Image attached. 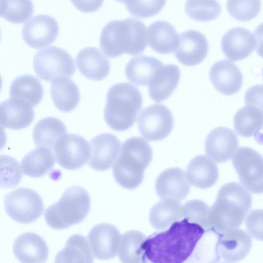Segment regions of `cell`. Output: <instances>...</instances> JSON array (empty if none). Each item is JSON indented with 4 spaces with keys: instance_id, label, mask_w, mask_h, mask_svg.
I'll list each match as a JSON object with an SVG mask.
<instances>
[{
    "instance_id": "obj_3",
    "label": "cell",
    "mask_w": 263,
    "mask_h": 263,
    "mask_svg": "<svg viewBox=\"0 0 263 263\" xmlns=\"http://www.w3.org/2000/svg\"><path fill=\"white\" fill-rule=\"evenodd\" d=\"M100 45L104 53L111 58L124 53L140 54L147 46L146 27L140 20L132 17L110 21L101 31Z\"/></svg>"
},
{
    "instance_id": "obj_19",
    "label": "cell",
    "mask_w": 263,
    "mask_h": 263,
    "mask_svg": "<svg viewBox=\"0 0 263 263\" xmlns=\"http://www.w3.org/2000/svg\"><path fill=\"white\" fill-rule=\"evenodd\" d=\"M252 240L246 231L234 229L220 235L217 243V251L227 262H237L243 259L249 253Z\"/></svg>"
},
{
    "instance_id": "obj_47",
    "label": "cell",
    "mask_w": 263,
    "mask_h": 263,
    "mask_svg": "<svg viewBox=\"0 0 263 263\" xmlns=\"http://www.w3.org/2000/svg\"><path fill=\"white\" fill-rule=\"evenodd\" d=\"M0 40H1V30H0Z\"/></svg>"
},
{
    "instance_id": "obj_46",
    "label": "cell",
    "mask_w": 263,
    "mask_h": 263,
    "mask_svg": "<svg viewBox=\"0 0 263 263\" xmlns=\"http://www.w3.org/2000/svg\"><path fill=\"white\" fill-rule=\"evenodd\" d=\"M2 87V79L0 75V91L1 90Z\"/></svg>"
},
{
    "instance_id": "obj_26",
    "label": "cell",
    "mask_w": 263,
    "mask_h": 263,
    "mask_svg": "<svg viewBox=\"0 0 263 263\" xmlns=\"http://www.w3.org/2000/svg\"><path fill=\"white\" fill-rule=\"evenodd\" d=\"M149 46L161 54H169L177 49L179 36L175 27L165 21H157L151 24L147 31Z\"/></svg>"
},
{
    "instance_id": "obj_34",
    "label": "cell",
    "mask_w": 263,
    "mask_h": 263,
    "mask_svg": "<svg viewBox=\"0 0 263 263\" xmlns=\"http://www.w3.org/2000/svg\"><path fill=\"white\" fill-rule=\"evenodd\" d=\"M55 261L92 262L93 254L86 238L79 234L71 236L67 240L65 248L57 254Z\"/></svg>"
},
{
    "instance_id": "obj_13",
    "label": "cell",
    "mask_w": 263,
    "mask_h": 263,
    "mask_svg": "<svg viewBox=\"0 0 263 263\" xmlns=\"http://www.w3.org/2000/svg\"><path fill=\"white\" fill-rule=\"evenodd\" d=\"M57 21L48 15L35 16L25 23L22 30L26 43L34 49H40L51 44L59 33Z\"/></svg>"
},
{
    "instance_id": "obj_8",
    "label": "cell",
    "mask_w": 263,
    "mask_h": 263,
    "mask_svg": "<svg viewBox=\"0 0 263 263\" xmlns=\"http://www.w3.org/2000/svg\"><path fill=\"white\" fill-rule=\"evenodd\" d=\"M4 204L7 214L13 220L22 223L35 221L44 211L41 197L28 188H19L6 195Z\"/></svg>"
},
{
    "instance_id": "obj_7",
    "label": "cell",
    "mask_w": 263,
    "mask_h": 263,
    "mask_svg": "<svg viewBox=\"0 0 263 263\" xmlns=\"http://www.w3.org/2000/svg\"><path fill=\"white\" fill-rule=\"evenodd\" d=\"M33 68L39 78L48 82L70 78L76 71L74 62L70 54L54 46L44 48L35 53Z\"/></svg>"
},
{
    "instance_id": "obj_9",
    "label": "cell",
    "mask_w": 263,
    "mask_h": 263,
    "mask_svg": "<svg viewBox=\"0 0 263 263\" xmlns=\"http://www.w3.org/2000/svg\"><path fill=\"white\" fill-rule=\"evenodd\" d=\"M261 86L250 88L245 96L246 105L234 117L236 132L243 137H256L262 126Z\"/></svg>"
},
{
    "instance_id": "obj_23",
    "label": "cell",
    "mask_w": 263,
    "mask_h": 263,
    "mask_svg": "<svg viewBox=\"0 0 263 263\" xmlns=\"http://www.w3.org/2000/svg\"><path fill=\"white\" fill-rule=\"evenodd\" d=\"M32 106L16 99L10 98L0 103V123L13 130L24 129L34 119Z\"/></svg>"
},
{
    "instance_id": "obj_44",
    "label": "cell",
    "mask_w": 263,
    "mask_h": 263,
    "mask_svg": "<svg viewBox=\"0 0 263 263\" xmlns=\"http://www.w3.org/2000/svg\"><path fill=\"white\" fill-rule=\"evenodd\" d=\"M7 135L5 127L0 123V151L3 149L7 143Z\"/></svg>"
},
{
    "instance_id": "obj_22",
    "label": "cell",
    "mask_w": 263,
    "mask_h": 263,
    "mask_svg": "<svg viewBox=\"0 0 263 263\" xmlns=\"http://www.w3.org/2000/svg\"><path fill=\"white\" fill-rule=\"evenodd\" d=\"M13 251L15 257L22 262H45L49 253L44 239L32 232L20 235L13 243Z\"/></svg>"
},
{
    "instance_id": "obj_31",
    "label": "cell",
    "mask_w": 263,
    "mask_h": 263,
    "mask_svg": "<svg viewBox=\"0 0 263 263\" xmlns=\"http://www.w3.org/2000/svg\"><path fill=\"white\" fill-rule=\"evenodd\" d=\"M55 164V158L51 149L40 146L26 154L21 161L24 174L37 178L45 175Z\"/></svg>"
},
{
    "instance_id": "obj_36",
    "label": "cell",
    "mask_w": 263,
    "mask_h": 263,
    "mask_svg": "<svg viewBox=\"0 0 263 263\" xmlns=\"http://www.w3.org/2000/svg\"><path fill=\"white\" fill-rule=\"evenodd\" d=\"M185 10L189 17L194 20L209 22L219 16L221 8L216 0H187Z\"/></svg>"
},
{
    "instance_id": "obj_27",
    "label": "cell",
    "mask_w": 263,
    "mask_h": 263,
    "mask_svg": "<svg viewBox=\"0 0 263 263\" xmlns=\"http://www.w3.org/2000/svg\"><path fill=\"white\" fill-rule=\"evenodd\" d=\"M218 174L217 166L211 159L204 155H198L189 163L186 176L192 185L207 189L216 183Z\"/></svg>"
},
{
    "instance_id": "obj_29",
    "label": "cell",
    "mask_w": 263,
    "mask_h": 263,
    "mask_svg": "<svg viewBox=\"0 0 263 263\" xmlns=\"http://www.w3.org/2000/svg\"><path fill=\"white\" fill-rule=\"evenodd\" d=\"M163 63L156 58L140 55L127 63L125 73L130 82L138 86H148L152 78Z\"/></svg>"
},
{
    "instance_id": "obj_16",
    "label": "cell",
    "mask_w": 263,
    "mask_h": 263,
    "mask_svg": "<svg viewBox=\"0 0 263 263\" xmlns=\"http://www.w3.org/2000/svg\"><path fill=\"white\" fill-rule=\"evenodd\" d=\"M239 145L235 133L226 127L212 130L206 136L204 147L206 155L217 163L229 160Z\"/></svg>"
},
{
    "instance_id": "obj_32",
    "label": "cell",
    "mask_w": 263,
    "mask_h": 263,
    "mask_svg": "<svg viewBox=\"0 0 263 263\" xmlns=\"http://www.w3.org/2000/svg\"><path fill=\"white\" fill-rule=\"evenodd\" d=\"M66 133V127L60 120L46 117L35 124L32 136L36 145L53 148L58 140Z\"/></svg>"
},
{
    "instance_id": "obj_5",
    "label": "cell",
    "mask_w": 263,
    "mask_h": 263,
    "mask_svg": "<svg viewBox=\"0 0 263 263\" xmlns=\"http://www.w3.org/2000/svg\"><path fill=\"white\" fill-rule=\"evenodd\" d=\"M143 103L139 89L128 83H119L108 90L104 110V119L112 129L123 132L135 123Z\"/></svg>"
},
{
    "instance_id": "obj_39",
    "label": "cell",
    "mask_w": 263,
    "mask_h": 263,
    "mask_svg": "<svg viewBox=\"0 0 263 263\" xmlns=\"http://www.w3.org/2000/svg\"><path fill=\"white\" fill-rule=\"evenodd\" d=\"M124 4L132 15L146 18L158 14L164 7L166 0H116Z\"/></svg>"
},
{
    "instance_id": "obj_17",
    "label": "cell",
    "mask_w": 263,
    "mask_h": 263,
    "mask_svg": "<svg viewBox=\"0 0 263 263\" xmlns=\"http://www.w3.org/2000/svg\"><path fill=\"white\" fill-rule=\"evenodd\" d=\"M89 165L97 171H105L117 159L121 143L114 135L105 133L97 135L90 142Z\"/></svg>"
},
{
    "instance_id": "obj_30",
    "label": "cell",
    "mask_w": 263,
    "mask_h": 263,
    "mask_svg": "<svg viewBox=\"0 0 263 263\" xmlns=\"http://www.w3.org/2000/svg\"><path fill=\"white\" fill-rule=\"evenodd\" d=\"M50 95L55 107L65 112L75 109L80 99L78 86L68 78H61L52 82Z\"/></svg>"
},
{
    "instance_id": "obj_45",
    "label": "cell",
    "mask_w": 263,
    "mask_h": 263,
    "mask_svg": "<svg viewBox=\"0 0 263 263\" xmlns=\"http://www.w3.org/2000/svg\"><path fill=\"white\" fill-rule=\"evenodd\" d=\"M6 8V0H0V17L3 16Z\"/></svg>"
},
{
    "instance_id": "obj_4",
    "label": "cell",
    "mask_w": 263,
    "mask_h": 263,
    "mask_svg": "<svg viewBox=\"0 0 263 263\" xmlns=\"http://www.w3.org/2000/svg\"><path fill=\"white\" fill-rule=\"evenodd\" d=\"M153 157L148 143L141 137H131L122 144L113 163L112 173L116 182L127 189H134L142 182L145 170Z\"/></svg>"
},
{
    "instance_id": "obj_28",
    "label": "cell",
    "mask_w": 263,
    "mask_h": 263,
    "mask_svg": "<svg viewBox=\"0 0 263 263\" xmlns=\"http://www.w3.org/2000/svg\"><path fill=\"white\" fill-rule=\"evenodd\" d=\"M10 98L24 102L33 107L42 100L44 93L40 80L31 74H24L15 78L10 87Z\"/></svg>"
},
{
    "instance_id": "obj_37",
    "label": "cell",
    "mask_w": 263,
    "mask_h": 263,
    "mask_svg": "<svg viewBox=\"0 0 263 263\" xmlns=\"http://www.w3.org/2000/svg\"><path fill=\"white\" fill-rule=\"evenodd\" d=\"M260 0H228L227 9L235 19L247 22L256 17L260 11Z\"/></svg>"
},
{
    "instance_id": "obj_18",
    "label": "cell",
    "mask_w": 263,
    "mask_h": 263,
    "mask_svg": "<svg viewBox=\"0 0 263 263\" xmlns=\"http://www.w3.org/2000/svg\"><path fill=\"white\" fill-rule=\"evenodd\" d=\"M257 44L256 35L242 27L229 30L223 35L221 43L225 56L234 61L249 57L255 50Z\"/></svg>"
},
{
    "instance_id": "obj_1",
    "label": "cell",
    "mask_w": 263,
    "mask_h": 263,
    "mask_svg": "<svg viewBox=\"0 0 263 263\" xmlns=\"http://www.w3.org/2000/svg\"><path fill=\"white\" fill-rule=\"evenodd\" d=\"M205 231L183 218L165 231L153 234L142 244V262L182 263L192 255Z\"/></svg>"
},
{
    "instance_id": "obj_6",
    "label": "cell",
    "mask_w": 263,
    "mask_h": 263,
    "mask_svg": "<svg viewBox=\"0 0 263 263\" xmlns=\"http://www.w3.org/2000/svg\"><path fill=\"white\" fill-rule=\"evenodd\" d=\"M91 205L88 193L79 186H72L64 192L59 200L46 210L45 219L55 229H64L82 221Z\"/></svg>"
},
{
    "instance_id": "obj_40",
    "label": "cell",
    "mask_w": 263,
    "mask_h": 263,
    "mask_svg": "<svg viewBox=\"0 0 263 263\" xmlns=\"http://www.w3.org/2000/svg\"><path fill=\"white\" fill-rule=\"evenodd\" d=\"M209 206L200 200H191L182 206V218L197 223L203 228H211Z\"/></svg>"
},
{
    "instance_id": "obj_42",
    "label": "cell",
    "mask_w": 263,
    "mask_h": 263,
    "mask_svg": "<svg viewBox=\"0 0 263 263\" xmlns=\"http://www.w3.org/2000/svg\"><path fill=\"white\" fill-rule=\"evenodd\" d=\"M246 228L254 238L262 240V211L256 210L249 213L246 220Z\"/></svg>"
},
{
    "instance_id": "obj_11",
    "label": "cell",
    "mask_w": 263,
    "mask_h": 263,
    "mask_svg": "<svg viewBox=\"0 0 263 263\" xmlns=\"http://www.w3.org/2000/svg\"><path fill=\"white\" fill-rule=\"evenodd\" d=\"M138 125L139 131L144 139L152 141L161 140L171 132L174 117L166 106L153 104L141 111Z\"/></svg>"
},
{
    "instance_id": "obj_41",
    "label": "cell",
    "mask_w": 263,
    "mask_h": 263,
    "mask_svg": "<svg viewBox=\"0 0 263 263\" xmlns=\"http://www.w3.org/2000/svg\"><path fill=\"white\" fill-rule=\"evenodd\" d=\"M33 12L31 0H6L4 18L13 23H22L31 17Z\"/></svg>"
},
{
    "instance_id": "obj_12",
    "label": "cell",
    "mask_w": 263,
    "mask_h": 263,
    "mask_svg": "<svg viewBox=\"0 0 263 263\" xmlns=\"http://www.w3.org/2000/svg\"><path fill=\"white\" fill-rule=\"evenodd\" d=\"M58 163L62 167L74 170L84 165L90 156L88 141L76 134H66L60 138L53 148Z\"/></svg>"
},
{
    "instance_id": "obj_20",
    "label": "cell",
    "mask_w": 263,
    "mask_h": 263,
    "mask_svg": "<svg viewBox=\"0 0 263 263\" xmlns=\"http://www.w3.org/2000/svg\"><path fill=\"white\" fill-rule=\"evenodd\" d=\"M209 77L216 90L224 95L236 93L242 86L243 78L240 70L228 60L215 62L211 68Z\"/></svg>"
},
{
    "instance_id": "obj_24",
    "label": "cell",
    "mask_w": 263,
    "mask_h": 263,
    "mask_svg": "<svg viewBox=\"0 0 263 263\" xmlns=\"http://www.w3.org/2000/svg\"><path fill=\"white\" fill-rule=\"evenodd\" d=\"M76 61L77 66L82 74L92 80H103L110 71L108 60L95 47H88L81 50Z\"/></svg>"
},
{
    "instance_id": "obj_10",
    "label": "cell",
    "mask_w": 263,
    "mask_h": 263,
    "mask_svg": "<svg viewBox=\"0 0 263 263\" xmlns=\"http://www.w3.org/2000/svg\"><path fill=\"white\" fill-rule=\"evenodd\" d=\"M232 163L239 179L246 189L253 193L262 192V158L254 149L240 147L232 156Z\"/></svg>"
},
{
    "instance_id": "obj_38",
    "label": "cell",
    "mask_w": 263,
    "mask_h": 263,
    "mask_svg": "<svg viewBox=\"0 0 263 263\" xmlns=\"http://www.w3.org/2000/svg\"><path fill=\"white\" fill-rule=\"evenodd\" d=\"M22 173L18 161L8 155L0 156V187L11 188L21 181Z\"/></svg>"
},
{
    "instance_id": "obj_43",
    "label": "cell",
    "mask_w": 263,
    "mask_h": 263,
    "mask_svg": "<svg viewBox=\"0 0 263 263\" xmlns=\"http://www.w3.org/2000/svg\"><path fill=\"white\" fill-rule=\"evenodd\" d=\"M74 6L84 13H91L98 10L103 5L104 0H71Z\"/></svg>"
},
{
    "instance_id": "obj_33",
    "label": "cell",
    "mask_w": 263,
    "mask_h": 263,
    "mask_svg": "<svg viewBox=\"0 0 263 263\" xmlns=\"http://www.w3.org/2000/svg\"><path fill=\"white\" fill-rule=\"evenodd\" d=\"M182 218V205L179 201L172 199H164L156 203L149 214L151 225L159 230L167 229Z\"/></svg>"
},
{
    "instance_id": "obj_25",
    "label": "cell",
    "mask_w": 263,
    "mask_h": 263,
    "mask_svg": "<svg viewBox=\"0 0 263 263\" xmlns=\"http://www.w3.org/2000/svg\"><path fill=\"white\" fill-rule=\"evenodd\" d=\"M180 76L178 66L174 64L162 65L148 85L151 98L158 103L167 99L177 87Z\"/></svg>"
},
{
    "instance_id": "obj_21",
    "label": "cell",
    "mask_w": 263,
    "mask_h": 263,
    "mask_svg": "<svg viewBox=\"0 0 263 263\" xmlns=\"http://www.w3.org/2000/svg\"><path fill=\"white\" fill-rule=\"evenodd\" d=\"M155 189L160 198L180 200L188 194L190 183L183 170L172 167L163 171L158 176Z\"/></svg>"
},
{
    "instance_id": "obj_35",
    "label": "cell",
    "mask_w": 263,
    "mask_h": 263,
    "mask_svg": "<svg viewBox=\"0 0 263 263\" xmlns=\"http://www.w3.org/2000/svg\"><path fill=\"white\" fill-rule=\"evenodd\" d=\"M145 236L138 231L132 230L121 237L118 256L123 262H142L143 251L142 244Z\"/></svg>"
},
{
    "instance_id": "obj_15",
    "label": "cell",
    "mask_w": 263,
    "mask_h": 263,
    "mask_svg": "<svg viewBox=\"0 0 263 263\" xmlns=\"http://www.w3.org/2000/svg\"><path fill=\"white\" fill-rule=\"evenodd\" d=\"M209 51V44L204 34L194 30L181 33L175 55L181 64L187 66L196 65L205 58Z\"/></svg>"
},
{
    "instance_id": "obj_14",
    "label": "cell",
    "mask_w": 263,
    "mask_h": 263,
    "mask_svg": "<svg viewBox=\"0 0 263 263\" xmlns=\"http://www.w3.org/2000/svg\"><path fill=\"white\" fill-rule=\"evenodd\" d=\"M121 235L118 229L109 223H100L91 229L88 235L94 256L102 260L112 258L118 254Z\"/></svg>"
},
{
    "instance_id": "obj_2",
    "label": "cell",
    "mask_w": 263,
    "mask_h": 263,
    "mask_svg": "<svg viewBox=\"0 0 263 263\" xmlns=\"http://www.w3.org/2000/svg\"><path fill=\"white\" fill-rule=\"evenodd\" d=\"M251 205V195L244 186L235 182L224 184L210 208L211 228L222 233L238 228Z\"/></svg>"
}]
</instances>
